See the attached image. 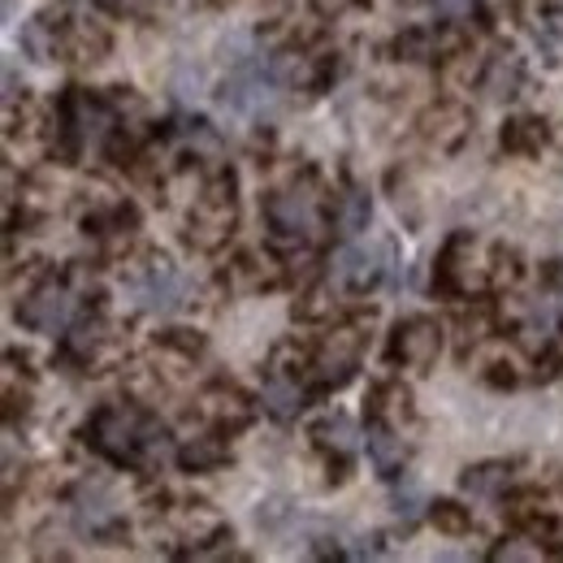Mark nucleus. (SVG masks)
I'll list each match as a JSON object with an SVG mask.
<instances>
[{"instance_id": "1", "label": "nucleus", "mask_w": 563, "mask_h": 563, "mask_svg": "<svg viewBox=\"0 0 563 563\" xmlns=\"http://www.w3.org/2000/svg\"><path fill=\"white\" fill-rule=\"evenodd\" d=\"M265 212H269V225H274V243L278 247H299L308 234L321 230V205H317V196L308 187H295V191L274 196L265 205Z\"/></svg>"}, {"instance_id": "2", "label": "nucleus", "mask_w": 563, "mask_h": 563, "mask_svg": "<svg viewBox=\"0 0 563 563\" xmlns=\"http://www.w3.org/2000/svg\"><path fill=\"white\" fill-rule=\"evenodd\" d=\"M91 442L113 464H135L143 451V417L131 408H100L91 421Z\"/></svg>"}, {"instance_id": "3", "label": "nucleus", "mask_w": 563, "mask_h": 563, "mask_svg": "<svg viewBox=\"0 0 563 563\" xmlns=\"http://www.w3.org/2000/svg\"><path fill=\"white\" fill-rule=\"evenodd\" d=\"M70 317H74V290L57 278L40 282L26 295V303L18 308V321L26 330H35V334H66Z\"/></svg>"}, {"instance_id": "4", "label": "nucleus", "mask_w": 563, "mask_h": 563, "mask_svg": "<svg viewBox=\"0 0 563 563\" xmlns=\"http://www.w3.org/2000/svg\"><path fill=\"white\" fill-rule=\"evenodd\" d=\"M187 295H191V278L169 261H147V269L135 278V303L147 312H174L187 303Z\"/></svg>"}, {"instance_id": "5", "label": "nucleus", "mask_w": 563, "mask_h": 563, "mask_svg": "<svg viewBox=\"0 0 563 563\" xmlns=\"http://www.w3.org/2000/svg\"><path fill=\"white\" fill-rule=\"evenodd\" d=\"M360 343H364V339H360V330H355V325H339V330H330V334L321 339V347H317V364H312L317 382H321V386H343V382L355 373Z\"/></svg>"}, {"instance_id": "6", "label": "nucleus", "mask_w": 563, "mask_h": 563, "mask_svg": "<svg viewBox=\"0 0 563 563\" xmlns=\"http://www.w3.org/2000/svg\"><path fill=\"white\" fill-rule=\"evenodd\" d=\"M442 352V330L438 321L429 317H408L395 325V339H390V355L404 360L408 368H429Z\"/></svg>"}, {"instance_id": "7", "label": "nucleus", "mask_w": 563, "mask_h": 563, "mask_svg": "<svg viewBox=\"0 0 563 563\" xmlns=\"http://www.w3.org/2000/svg\"><path fill=\"white\" fill-rule=\"evenodd\" d=\"M386 261H390V247L377 243V247H343L330 265V278L339 286H352V290H368L377 286L386 274Z\"/></svg>"}, {"instance_id": "8", "label": "nucleus", "mask_w": 563, "mask_h": 563, "mask_svg": "<svg viewBox=\"0 0 563 563\" xmlns=\"http://www.w3.org/2000/svg\"><path fill=\"white\" fill-rule=\"evenodd\" d=\"M221 104H225V109H234V113H243V118H265V113H274V109H278L274 78L265 82L256 70L234 74V78L225 82V91H221Z\"/></svg>"}, {"instance_id": "9", "label": "nucleus", "mask_w": 563, "mask_h": 563, "mask_svg": "<svg viewBox=\"0 0 563 563\" xmlns=\"http://www.w3.org/2000/svg\"><path fill=\"white\" fill-rule=\"evenodd\" d=\"M468 131H473V118H468L464 104H438L421 118V135L438 152H455L460 143L468 140Z\"/></svg>"}, {"instance_id": "10", "label": "nucleus", "mask_w": 563, "mask_h": 563, "mask_svg": "<svg viewBox=\"0 0 563 563\" xmlns=\"http://www.w3.org/2000/svg\"><path fill=\"white\" fill-rule=\"evenodd\" d=\"M364 438H368V460L377 464V473H382V477H399L404 464H408V442H404V433L390 421H373Z\"/></svg>"}, {"instance_id": "11", "label": "nucleus", "mask_w": 563, "mask_h": 563, "mask_svg": "<svg viewBox=\"0 0 563 563\" xmlns=\"http://www.w3.org/2000/svg\"><path fill=\"white\" fill-rule=\"evenodd\" d=\"M520 82H525V66H520V57L516 53H498L486 62V70L477 78V87H482V96L490 100V104H507L516 91H520Z\"/></svg>"}, {"instance_id": "12", "label": "nucleus", "mask_w": 563, "mask_h": 563, "mask_svg": "<svg viewBox=\"0 0 563 563\" xmlns=\"http://www.w3.org/2000/svg\"><path fill=\"white\" fill-rule=\"evenodd\" d=\"M200 412L221 424V429H243V424L252 421V408H247V399L234 386H212L209 395L200 399Z\"/></svg>"}, {"instance_id": "13", "label": "nucleus", "mask_w": 563, "mask_h": 563, "mask_svg": "<svg viewBox=\"0 0 563 563\" xmlns=\"http://www.w3.org/2000/svg\"><path fill=\"white\" fill-rule=\"evenodd\" d=\"M261 404H265V412H269L274 421H295V417L303 412V390H299L295 377H286V373L274 368V377H269L265 390H261Z\"/></svg>"}, {"instance_id": "14", "label": "nucleus", "mask_w": 563, "mask_h": 563, "mask_svg": "<svg viewBox=\"0 0 563 563\" xmlns=\"http://www.w3.org/2000/svg\"><path fill=\"white\" fill-rule=\"evenodd\" d=\"M547 143H551V131H547L542 118H511L503 126V147L516 152V156H538Z\"/></svg>"}, {"instance_id": "15", "label": "nucleus", "mask_w": 563, "mask_h": 563, "mask_svg": "<svg viewBox=\"0 0 563 563\" xmlns=\"http://www.w3.org/2000/svg\"><path fill=\"white\" fill-rule=\"evenodd\" d=\"M225 460H230V451H225V442L212 438V433H200V438L183 442V451H178V464H183L187 473H212V468H221Z\"/></svg>"}, {"instance_id": "16", "label": "nucleus", "mask_w": 563, "mask_h": 563, "mask_svg": "<svg viewBox=\"0 0 563 563\" xmlns=\"http://www.w3.org/2000/svg\"><path fill=\"white\" fill-rule=\"evenodd\" d=\"M74 525H78L82 533L100 538V533H113L118 511L109 507V498H104V494H78V503H74Z\"/></svg>"}, {"instance_id": "17", "label": "nucleus", "mask_w": 563, "mask_h": 563, "mask_svg": "<svg viewBox=\"0 0 563 563\" xmlns=\"http://www.w3.org/2000/svg\"><path fill=\"white\" fill-rule=\"evenodd\" d=\"M269 78H274L278 87H317V82H321L312 57H303V53H274V57H269Z\"/></svg>"}, {"instance_id": "18", "label": "nucleus", "mask_w": 563, "mask_h": 563, "mask_svg": "<svg viewBox=\"0 0 563 563\" xmlns=\"http://www.w3.org/2000/svg\"><path fill=\"white\" fill-rule=\"evenodd\" d=\"M312 438H317V446L330 451V455H352L355 446H360V429H355V421H347V417H325V421L312 429Z\"/></svg>"}, {"instance_id": "19", "label": "nucleus", "mask_w": 563, "mask_h": 563, "mask_svg": "<svg viewBox=\"0 0 563 563\" xmlns=\"http://www.w3.org/2000/svg\"><path fill=\"white\" fill-rule=\"evenodd\" d=\"M507 486H511V464H503V460L477 464V468L464 473V490L477 494V498H494V494H503Z\"/></svg>"}, {"instance_id": "20", "label": "nucleus", "mask_w": 563, "mask_h": 563, "mask_svg": "<svg viewBox=\"0 0 563 563\" xmlns=\"http://www.w3.org/2000/svg\"><path fill=\"white\" fill-rule=\"evenodd\" d=\"M368 217H373L368 191L352 187V191L339 200V209H334V225H339V234H343V239H355L360 230H368Z\"/></svg>"}, {"instance_id": "21", "label": "nucleus", "mask_w": 563, "mask_h": 563, "mask_svg": "<svg viewBox=\"0 0 563 563\" xmlns=\"http://www.w3.org/2000/svg\"><path fill=\"white\" fill-rule=\"evenodd\" d=\"M429 520H433V529H438V533H446V538H464V533L473 529L468 507H460V503H451V498L429 503Z\"/></svg>"}, {"instance_id": "22", "label": "nucleus", "mask_w": 563, "mask_h": 563, "mask_svg": "<svg viewBox=\"0 0 563 563\" xmlns=\"http://www.w3.org/2000/svg\"><path fill=\"white\" fill-rule=\"evenodd\" d=\"M183 538H187V542H221V538H225L221 516L209 511V507H191V511L183 516Z\"/></svg>"}, {"instance_id": "23", "label": "nucleus", "mask_w": 563, "mask_h": 563, "mask_svg": "<svg viewBox=\"0 0 563 563\" xmlns=\"http://www.w3.org/2000/svg\"><path fill=\"white\" fill-rule=\"evenodd\" d=\"M542 555H551V551H547V547H542L533 533H529V538H503V542L490 551V560H498V563H507V560H511V563H533V560H542Z\"/></svg>"}, {"instance_id": "24", "label": "nucleus", "mask_w": 563, "mask_h": 563, "mask_svg": "<svg viewBox=\"0 0 563 563\" xmlns=\"http://www.w3.org/2000/svg\"><path fill=\"white\" fill-rule=\"evenodd\" d=\"M225 282H230L234 290H256V286L269 282V269H265V261H256V256H239V261H230Z\"/></svg>"}, {"instance_id": "25", "label": "nucleus", "mask_w": 563, "mask_h": 563, "mask_svg": "<svg viewBox=\"0 0 563 563\" xmlns=\"http://www.w3.org/2000/svg\"><path fill=\"white\" fill-rule=\"evenodd\" d=\"M520 274H525L520 252H511V247H494V256H490V282L494 286H516Z\"/></svg>"}, {"instance_id": "26", "label": "nucleus", "mask_w": 563, "mask_h": 563, "mask_svg": "<svg viewBox=\"0 0 563 563\" xmlns=\"http://www.w3.org/2000/svg\"><path fill=\"white\" fill-rule=\"evenodd\" d=\"M438 48H433V40H429V31H404L399 40H395V57L399 62H429Z\"/></svg>"}, {"instance_id": "27", "label": "nucleus", "mask_w": 563, "mask_h": 563, "mask_svg": "<svg viewBox=\"0 0 563 563\" xmlns=\"http://www.w3.org/2000/svg\"><path fill=\"white\" fill-rule=\"evenodd\" d=\"M390 498H395V511H399V516H417L421 507H429V503H424V486L417 477H404V482L395 477V494H390Z\"/></svg>"}, {"instance_id": "28", "label": "nucleus", "mask_w": 563, "mask_h": 563, "mask_svg": "<svg viewBox=\"0 0 563 563\" xmlns=\"http://www.w3.org/2000/svg\"><path fill=\"white\" fill-rule=\"evenodd\" d=\"M183 135H187V143H191V152H196V156L221 161V140H217V131H212L209 122H187V126H183Z\"/></svg>"}, {"instance_id": "29", "label": "nucleus", "mask_w": 563, "mask_h": 563, "mask_svg": "<svg viewBox=\"0 0 563 563\" xmlns=\"http://www.w3.org/2000/svg\"><path fill=\"white\" fill-rule=\"evenodd\" d=\"M334 312V299L325 295V290H308L299 303H295V317L299 321H321V317H330Z\"/></svg>"}, {"instance_id": "30", "label": "nucleus", "mask_w": 563, "mask_h": 563, "mask_svg": "<svg viewBox=\"0 0 563 563\" xmlns=\"http://www.w3.org/2000/svg\"><path fill=\"white\" fill-rule=\"evenodd\" d=\"M252 44H256L252 31H234V35L221 40V57H225V62H247V57H252Z\"/></svg>"}, {"instance_id": "31", "label": "nucleus", "mask_w": 563, "mask_h": 563, "mask_svg": "<svg viewBox=\"0 0 563 563\" xmlns=\"http://www.w3.org/2000/svg\"><path fill=\"white\" fill-rule=\"evenodd\" d=\"M486 330H490V312H486V308H477L473 317L460 321V339H464V343H482Z\"/></svg>"}, {"instance_id": "32", "label": "nucleus", "mask_w": 563, "mask_h": 563, "mask_svg": "<svg viewBox=\"0 0 563 563\" xmlns=\"http://www.w3.org/2000/svg\"><path fill=\"white\" fill-rule=\"evenodd\" d=\"M165 343H169V347H178V352H187V355L205 352V339H200L196 330H169V334H165Z\"/></svg>"}, {"instance_id": "33", "label": "nucleus", "mask_w": 563, "mask_h": 563, "mask_svg": "<svg viewBox=\"0 0 563 563\" xmlns=\"http://www.w3.org/2000/svg\"><path fill=\"white\" fill-rule=\"evenodd\" d=\"M303 364V347L299 343H282L278 352H274V368L278 373H290V368H299Z\"/></svg>"}, {"instance_id": "34", "label": "nucleus", "mask_w": 563, "mask_h": 563, "mask_svg": "<svg viewBox=\"0 0 563 563\" xmlns=\"http://www.w3.org/2000/svg\"><path fill=\"white\" fill-rule=\"evenodd\" d=\"M429 4H433V13L446 18V22H455V18H464V13L473 9V0H429Z\"/></svg>"}, {"instance_id": "35", "label": "nucleus", "mask_w": 563, "mask_h": 563, "mask_svg": "<svg viewBox=\"0 0 563 563\" xmlns=\"http://www.w3.org/2000/svg\"><path fill=\"white\" fill-rule=\"evenodd\" d=\"M286 516V503H269V511H261V525H278Z\"/></svg>"}, {"instance_id": "36", "label": "nucleus", "mask_w": 563, "mask_h": 563, "mask_svg": "<svg viewBox=\"0 0 563 563\" xmlns=\"http://www.w3.org/2000/svg\"><path fill=\"white\" fill-rule=\"evenodd\" d=\"M560 282H563V265H560Z\"/></svg>"}, {"instance_id": "37", "label": "nucleus", "mask_w": 563, "mask_h": 563, "mask_svg": "<svg viewBox=\"0 0 563 563\" xmlns=\"http://www.w3.org/2000/svg\"><path fill=\"white\" fill-rule=\"evenodd\" d=\"M360 4H368V0H360Z\"/></svg>"}]
</instances>
